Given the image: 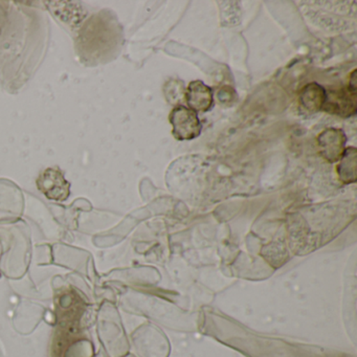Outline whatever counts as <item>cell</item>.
Masks as SVG:
<instances>
[{
  "label": "cell",
  "instance_id": "1",
  "mask_svg": "<svg viewBox=\"0 0 357 357\" xmlns=\"http://www.w3.org/2000/svg\"><path fill=\"white\" fill-rule=\"evenodd\" d=\"M300 8L311 24L330 32L355 30V1H301Z\"/></svg>",
  "mask_w": 357,
  "mask_h": 357
},
{
  "label": "cell",
  "instance_id": "2",
  "mask_svg": "<svg viewBox=\"0 0 357 357\" xmlns=\"http://www.w3.org/2000/svg\"><path fill=\"white\" fill-rule=\"evenodd\" d=\"M356 70L352 73L349 86L346 89L326 91V101L323 112L334 116L349 118L356 114Z\"/></svg>",
  "mask_w": 357,
  "mask_h": 357
},
{
  "label": "cell",
  "instance_id": "3",
  "mask_svg": "<svg viewBox=\"0 0 357 357\" xmlns=\"http://www.w3.org/2000/svg\"><path fill=\"white\" fill-rule=\"evenodd\" d=\"M172 135L178 141H191L202 132V123L197 112L183 105H176L170 114Z\"/></svg>",
  "mask_w": 357,
  "mask_h": 357
},
{
  "label": "cell",
  "instance_id": "4",
  "mask_svg": "<svg viewBox=\"0 0 357 357\" xmlns=\"http://www.w3.org/2000/svg\"><path fill=\"white\" fill-rule=\"evenodd\" d=\"M37 187L45 197L55 202H66L70 196V183L58 169L49 168L41 173Z\"/></svg>",
  "mask_w": 357,
  "mask_h": 357
},
{
  "label": "cell",
  "instance_id": "5",
  "mask_svg": "<svg viewBox=\"0 0 357 357\" xmlns=\"http://www.w3.org/2000/svg\"><path fill=\"white\" fill-rule=\"evenodd\" d=\"M347 137L342 130L335 128L323 131L317 137V144L324 158L329 162L340 160L344 151Z\"/></svg>",
  "mask_w": 357,
  "mask_h": 357
},
{
  "label": "cell",
  "instance_id": "6",
  "mask_svg": "<svg viewBox=\"0 0 357 357\" xmlns=\"http://www.w3.org/2000/svg\"><path fill=\"white\" fill-rule=\"evenodd\" d=\"M188 107L194 112H206L212 108L214 104V95L212 89L202 81H193L190 83L185 93Z\"/></svg>",
  "mask_w": 357,
  "mask_h": 357
},
{
  "label": "cell",
  "instance_id": "7",
  "mask_svg": "<svg viewBox=\"0 0 357 357\" xmlns=\"http://www.w3.org/2000/svg\"><path fill=\"white\" fill-rule=\"evenodd\" d=\"M326 101V91L317 83H310L302 89L300 103L307 112H317L323 109Z\"/></svg>",
  "mask_w": 357,
  "mask_h": 357
},
{
  "label": "cell",
  "instance_id": "8",
  "mask_svg": "<svg viewBox=\"0 0 357 357\" xmlns=\"http://www.w3.org/2000/svg\"><path fill=\"white\" fill-rule=\"evenodd\" d=\"M355 168H356V149L354 147L347 148L340 158L338 166V174L344 183L355 181Z\"/></svg>",
  "mask_w": 357,
  "mask_h": 357
}]
</instances>
